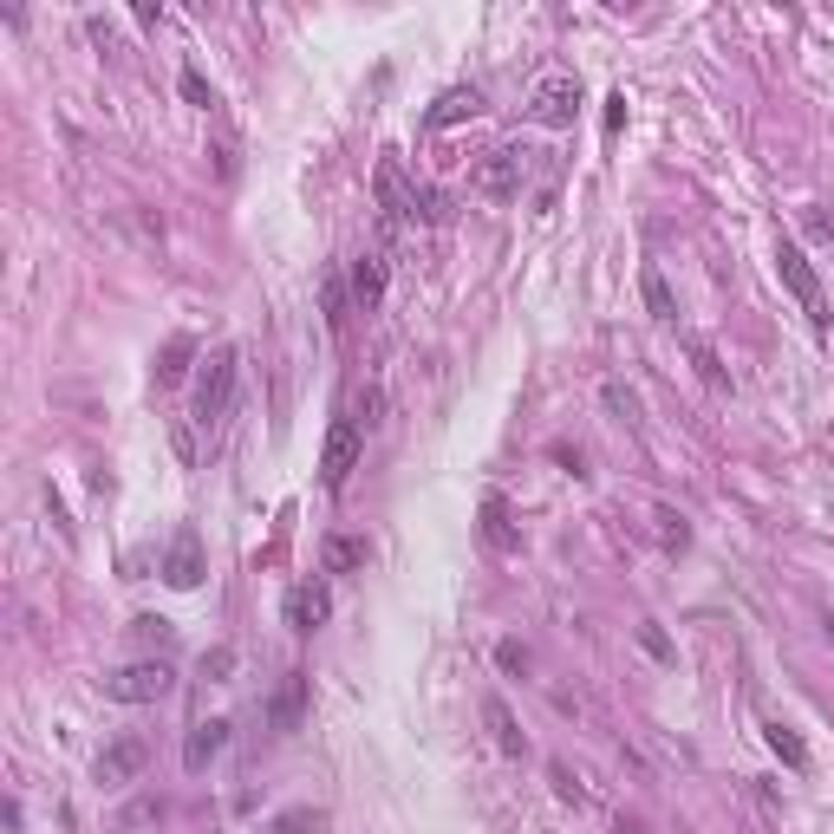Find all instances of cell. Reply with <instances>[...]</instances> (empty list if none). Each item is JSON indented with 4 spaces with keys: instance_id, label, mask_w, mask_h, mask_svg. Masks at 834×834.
<instances>
[{
    "instance_id": "1",
    "label": "cell",
    "mask_w": 834,
    "mask_h": 834,
    "mask_svg": "<svg viewBox=\"0 0 834 834\" xmlns=\"http://www.w3.org/2000/svg\"><path fill=\"white\" fill-rule=\"evenodd\" d=\"M235 372H242V352L235 346H215L203 359V378H196V411H190V424H203V430H215L222 417H228V405H235Z\"/></svg>"
},
{
    "instance_id": "2",
    "label": "cell",
    "mask_w": 834,
    "mask_h": 834,
    "mask_svg": "<svg viewBox=\"0 0 834 834\" xmlns=\"http://www.w3.org/2000/svg\"><path fill=\"white\" fill-rule=\"evenodd\" d=\"M170 692H177V665L170 659H131V665H118L105 678L111 704H163Z\"/></svg>"
},
{
    "instance_id": "3",
    "label": "cell",
    "mask_w": 834,
    "mask_h": 834,
    "mask_svg": "<svg viewBox=\"0 0 834 834\" xmlns=\"http://www.w3.org/2000/svg\"><path fill=\"white\" fill-rule=\"evenodd\" d=\"M359 450H365V417H359V405L352 411L333 417V430H327V450H320V483L333 489H346V477L359 470Z\"/></svg>"
},
{
    "instance_id": "4",
    "label": "cell",
    "mask_w": 834,
    "mask_h": 834,
    "mask_svg": "<svg viewBox=\"0 0 834 834\" xmlns=\"http://www.w3.org/2000/svg\"><path fill=\"white\" fill-rule=\"evenodd\" d=\"M776 275H782V287L795 293V307L809 313V327H815V333H828V293H822V280H815L809 255H802L795 242H776Z\"/></svg>"
},
{
    "instance_id": "5",
    "label": "cell",
    "mask_w": 834,
    "mask_h": 834,
    "mask_svg": "<svg viewBox=\"0 0 834 834\" xmlns=\"http://www.w3.org/2000/svg\"><path fill=\"white\" fill-rule=\"evenodd\" d=\"M528 157H535V150H522V143H495L483 163L470 170V190H477V196H489V203H509V196H522Z\"/></svg>"
},
{
    "instance_id": "6",
    "label": "cell",
    "mask_w": 834,
    "mask_h": 834,
    "mask_svg": "<svg viewBox=\"0 0 834 834\" xmlns=\"http://www.w3.org/2000/svg\"><path fill=\"white\" fill-rule=\"evenodd\" d=\"M528 118H535L542 131H567V125L580 118V78H574V72H548V78L528 92Z\"/></svg>"
},
{
    "instance_id": "7",
    "label": "cell",
    "mask_w": 834,
    "mask_h": 834,
    "mask_svg": "<svg viewBox=\"0 0 834 834\" xmlns=\"http://www.w3.org/2000/svg\"><path fill=\"white\" fill-rule=\"evenodd\" d=\"M150 763V744L143 737H111L105 750H98V763H92V782L98 789H131Z\"/></svg>"
},
{
    "instance_id": "8",
    "label": "cell",
    "mask_w": 834,
    "mask_h": 834,
    "mask_svg": "<svg viewBox=\"0 0 834 834\" xmlns=\"http://www.w3.org/2000/svg\"><path fill=\"white\" fill-rule=\"evenodd\" d=\"M280 620L287 632H320V626L333 620V594H327V580H300V587H287V607H280Z\"/></svg>"
},
{
    "instance_id": "9",
    "label": "cell",
    "mask_w": 834,
    "mask_h": 834,
    "mask_svg": "<svg viewBox=\"0 0 834 834\" xmlns=\"http://www.w3.org/2000/svg\"><path fill=\"white\" fill-rule=\"evenodd\" d=\"M203 535L196 528H177L170 535V548H163V580L177 587V594H190V587H203Z\"/></svg>"
},
{
    "instance_id": "10",
    "label": "cell",
    "mask_w": 834,
    "mask_h": 834,
    "mask_svg": "<svg viewBox=\"0 0 834 834\" xmlns=\"http://www.w3.org/2000/svg\"><path fill=\"white\" fill-rule=\"evenodd\" d=\"M470 118H483V92H477V85H450V92H437V105L424 111V131H450V125H470Z\"/></svg>"
},
{
    "instance_id": "11",
    "label": "cell",
    "mask_w": 834,
    "mask_h": 834,
    "mask_svg": "<svg viewBox=\"0 0 834 834\" xmlns=\"http://www.w3.org/2000/svg\"><path fill=\"white\" fill-rule=\"evenodd\" d=\"M372 196H378V209H385V222H405L417 203V190L405 183V163L398 157H378V177H372Z\"/></svg>"
},
{
    "instance_id": "12",
    "label": "cell",
    "mask_w": 834,
    "mask_h": 834,
    "mask_svg": "<svg viewBox=\"0 0 834 834\" xmlns=\"http://www.w3.org/2000/svg\"><path fill=\"white\" fill-rule=\"evenodd\" d=\"M228 730H235L228 717H209V724H196V730L183 737V769H190V776H203V769L215 763L222 750H228Z\"/></svg>"
},
{
    "instance_id": "13",
    "label": "cell",
    "mask_w": 834,
    "mask_h": 834,
    "mask_svg": "<svg viewBox=\"0 0 834 834\" xmlns=\"http://www.w3.org/2000/svg\"><path fill=\"white\" fill-rule=\"evenodd\" d=\"M300 717H307V672H287L280 692H275V704H268V730H275V737H293Z\"/></svg>"
},
{
    "instance_id": "14",
    "label": "cell",
    "mask_w": 834,
    "mask_h": 834,
    "mask_svg": "<svg viewBox=\"0 0 834 834\" xmlns=\"http://www.w3.org/2000/svg\"><path fill=\"white\" fill-rule=\"evenodd\" d=\"M483 724H489V737H495V750L502 757H528V737H522V724H515V710H509V697H483Z\"/></svg>"
},
{
    "instance_id": "15",
    "label": "cell",
    "mask_w": 834,
    "mask_h": 834,
    "mask_svg": "<svg viewBox=\"0 0 834 834\" xmlns=\"http://www.w3.org/2000/svg\"><path fill=\"white\" fill-rule=\"evenodd\" d=\"M483 542L495 548V555H515V548H522L515 515H509V495H495V489L483 495Z\"/></svg>"
},
{
    "instance_id": "16",
    "label": "cell",
    "mask_w": 834,
    "mask_h": 834,
    "mask_svg": "<svg viewBox=\"0 0 834 834\" xmlns=\"http://www.w3.org/2000/svg\"><path fill=\"white\" fill-rule=\"evenodd\" d=\"M365 560H372V542H365V535H327V542H320V567H327V574H359Z\"/></svg>"
},
{
    "instance_id": "17",
    "label": "cell",
    "mask_w": 834,
    "mask_h": 834,
    "mask_svg": "<svg viewBox=\"0 0 834 834\" xmlns=\"http://www.w3.org/2000/svg\"><path fill=\"white\" fill-rule=\"evenodd\" d=\"M378 300H385V261H378V255H359V261H352V307L372 313Z\"/></svg>"
},
{
    "instance_id": "18",
    "label": "cell",
    "mask_w": 834,
    "mask_h": 834,
    "mask_svg": "<svg viewBox=\"0 0 834 834\" xmlns=\"http://www.w3.org/2000/svg\"><path fill=\"white\" fill-rule=\"evenodd\" d=\"M190 359H196V340H190V333H170L163 352H157V385H177V378L190 372Z\"/></svg>"
},
{
    "instance_id": "19",
    "label": "cell",
    "mask_w": 834,
    "mask_h": 834,
    "mask_svg": "<svg viewBox=\"0 0 834 834\" xmlns=\"http://www.w3.org/2000/svg\"><path fill=\"white\" fill-rule=\"evenodd\" d=\"M639 293H645V313H652L659 327H672V320H678V300H672V287H665L659 268H645V275H639Z\"/></svg>"
},
{
    "instance_id": "20",
    "label": "cell",
    "mask_w": 834,
    "mask_h": 834,
    "mask_svg": "<svg viewBox=\"0 0 834 834\" xmlns=\"http://www.w3.org/2000/svg\"><path fill=\"white\" fill-rule=\"evenodd\" d=\"M763 744H769V750H776L789 769H809V744H802L789 724H776V717H769V724H763Z\"/></svg>"
},
{
    "instance_id": "21",
    "label": "cell",
    "mask_w": 834,
    "mask_h": 834,
    "mask_svg": "<svg viewBox=\"0 0 834 834\" xmlns=\"http://www.w3.org/2000/svg\"><path fill=\"white\" fill-rule=\"evenodd\" d=\"M320 828H327V815H320V809H307V802L275 815V834H320Z\"/></svg>"
},
{
    "instance_id": "22",
    "label": "cell",
    "mask_w": 834,
    "mask_h": 834,
    "mask_svg": "<svg viewBox=\"0 0 834 834\" xmlns=\"http://www.w3.org/2000/svg\"><path fill=\"white\" fill-rule=\"evenodd\" d=\"M600 398H607V411L620 417V424H639V392H626L620 378H607V392H600Z\"/></svg>"
},
{
    "instance_id": "23",
    "label": "cell",
    "mask_w": 834,
    "mask_h": 834,
    "mask_svg": "<svg viewBox=\"0 0 834 834\" xmlns=\"http://www.w3.org/2000/svg\"><path fill=\"white\" fill-rule=\"evenodd\" d=\"M652 522H659V542H665V548H672V555H678V548H685V542H692V528H685V515H678V509H659V515H652Z\"/></svg>"
},
{
    "instance_id": "24",
    "label": "cell",
    "mask_w": 834,
    "mask_h": 834,
    "mask_svg": "<svg viewBox=\"0 0 834 834\" xmlns=\"http://www.w3.org/2000/svg\"><path fill=\"white\" fill-rule=\"evenodd\" d=\"M411 215L417 222H450V196H443V190H417Z\"/></svg>"
},
{
    "instance_id": "25",
    "label": "cell",
    "mask_w": 834,
    "mask_h": 834,
    "mask_svg": "<svg viewBox=\"0 0 834 834\" xmlns=\"http://www.w3.org/2000/svg\"><path fill=\"white\" fill-rule=\"evenodd\" d=\"M320 293H327V327H333V333H340V327H346V287H340V275H327V287H320Z\"/></svg>"
},
{
    "instance_id": "26",
    "label": "cell",
    "mask_w": 834,
    "mask_h": 834,
    "mask_svg": "<svg viewBox=\"0 0 834 834\" xmlns=\"http://www.w3.org/2000/svg\"><path fill=\"white\" fill-rule=\"evenodd\" d=\"M131 632H138L143 645H170V639H177V626L157 620V613H138V620H131Z\"/></svg>"
},
{
    "instance_id": "27",
    "label": "cell",
    "mask_w": 834,
    "mask_h": 834,
    "mask_svg": "<svg viewBox=\"0 0 834 834\" xmlns=\"http://www.w3.org/2000/svg\"><path fill=\"white\" fill-rule=\"evenodd\" d=\"M548 776H555V795H560V802H587V789H580V776H574V769L560 763V757H555V763H548Z\"/></svg>"
},
{
    "instance_id": "28",
    "label": "cell",
    "mask_w": 834,
    "mask_h": 834,
    "mask_svg": "<svg viewBox=\"0 0 834 834\" xmlns=\"http://www.w3.org/2000/svg\"><path fill=\"white\" fill-rule=\"evenodd\" d=\"M228 672H235V652H228V645H209V652H203V678H209V685H222Z\"/></svg>"
},
{
    "instance_id": "29",
    "label": "cell",
    "mask_w": 834,
    "mask_h": 834,
    "mask_svg": "<svg viewBox=\"0 0 834 834\" xmlns=\"http://www.w3.org/2000/svg\"><path fill=\"white\" fill-rule=\"evenodd\" d=\"M685 346H692L697 372H704V378H710V385H730V378H724V365H717V352H710V340H685Z\"/></svg>"
},
{
    "instance_id": "30",
    "label": "cell",
    "mask_w": 834,
    "mask_h": 834,
    "mask_svg": "<svg viewBox=\"0 0 834 834\" xmlns=\"http://www.w3.org/2000/svg\"><path fill=\"white\" fill-rule=\"evenodd\" d=\"M495 665H502V672H528V645H522V639H502V645H495Z\"/></svg>"
},
{
    "instance_id": "31",
    "label": "cell",
    "mask_w": 834,
    "mask_h": 834,
    "mask_svg": "<svg viewBox=\"0 0 834 834\" xmlns=\"http://www.w3.org/2000/svg\"><path fill=\"white\" fill-rule=\"evenodd\" d=\"M183 98H190V105H203V111H209V105H215V92H209V85H203V72H196V66L183 72Z\"/></svg>"
},
{
    "instance_id": "32",
    "label": "cell",
    "mask_w": 834,
    "mask_h": 834,
    "mask_svg": "<svg viewBox=\"0 0 834 834\" xmlns=\"http://www.w3.org/2000/svg\"><path fill=\"white\" fill-rule=\"evenodd\" d=\"M639 645H645V652H652V659H672V639H665V632H659V626H639Z\"/></svg>"
},
{
    "instance_id": "33",
    "label": "cell",
    "mask_w": 834,
    "mask_h": 834,
    "mask_svg": "<svg viewBox=\"0 0 834 834\" xmlns=\"http://www.w3.org/2000/svg\"><path fill=\"white\" fill-rule=\"evenodd\" d=\"M163 815V802H138V809H125V828H138V822H157Z\"/></svg>"
},
{
    "instance_id": "34",
    "label": "cell",
    "mask_w": 834,
    "mask_h": 834,
    "mask_svg": "<svg viewBox=\"0 0 834 834\" xmlns=\"http://www.w3.org/2000/svg\"><path fill=\"white\" fill-rule=\"evenodd\" d=\"M177 457H183V463H196V437H190V424H177Z\"/></svg>"
},
{
    "instance_id": "35",
    "label": "cell",
    "mask_w": 834,
    "mask_h": 834,
    "mask_svg": "<svg viewBox=\"0 0 834 834\" xmlns=\"http://www.w3.org/2000/svg\"><path fill=\"white\" fill-rule=\"evenodd\" d=\"M828 639H834V613H828Z\"/></svg>"
}]
</instances>
